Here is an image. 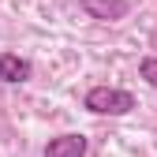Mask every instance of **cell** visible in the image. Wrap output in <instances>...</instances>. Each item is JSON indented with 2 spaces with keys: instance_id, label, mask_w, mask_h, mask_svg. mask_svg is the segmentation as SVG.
I'll list each match as a JSON object with an SVG mask.
<instances>
[{
  "instance_id": "cell-1",
  "label": "cell",
  "mask_w": 157,
  "mask_h": 157,
  "mask_svg": "<svg viewBox=\"0 0 157 157\" xmlns=\"http://www.w3.org/2000/svg\"><path fill=\"white\" fill-rule=\"evenodd\" d=\"M82 109L94 116H131L139 109V97L124 86H90L82 94Z\"/></svg>"
},
{
  "instance_id": "cell-4",
  "label": "cell",
  "mask_w": 157,
  "mask_h": 157,
  "mask_svg": "<svg viewBox=\"0 0 157 157\" xmlns=\"http://www.w3.org/2000/svg\"><path fill=\"white\" fill-rule=\"evenodd\" d=\"M30 75H34V64L26 60V56H19V52H0V82L19 86V82H30Z\"/></svg>"
},
{
  "instance_id": "cell-5",
  "label": "cell",
  "mask_w": 157,
  "mask_h": 157,
  "mask_svg": "<svg viewBox=\"0 0 157 157\" xmlns=\"http://www.w3.org/2000/svg\"><path fill=\"white\" fill-rule=\"evenodd\" d=\"M139 78L157 90V56H142V60H139Z\"/></svg>"
},
{
  "instance_id": "cell-2",
  "label": "cell",
  "mask_w": 157,
  "mask_h": 157,
  "mask_svg": "<svg viewBox=\"0 0 157 157\" xmlns=\"http://www.w3.org/2000/svg\"><path fill=\"white\" fill-rule=\"evenodd\" d=\"M78 8H82L86 19H94V23H120L131 11V0H78Z\"/></svg>"
},
{
  "instance_id": "cell-3",
  "label": "cell",
  "mask_w": 157,
  "mask_h": 157,
  "mask_svg": "<svg viewBox=\"0 0 157 157\" xmlns=\"http://www.w3.org/2000/svg\"><path fill=\"white\" fill-rule=\"evenodd\" d=\"M90 142H86V135H78V131H67V135H56V139L45 142L41 157H86Z\"/></svg>"
}]
</instances>
